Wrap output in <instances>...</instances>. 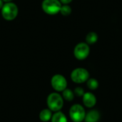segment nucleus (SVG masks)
I'll return each mask as SVG.
<instances>
[{"mask_svg":"<svg viewBox=\"0 0 122 122\" xmlns=\"http://www.w3.org/2000/svg\"><path fill=\"white\" fill-rule=\"evenodd\" d=\"M46 104L48 109H49L51 112H56L61 111V109L63 108L64 99L60 94L57 92H53L48 96Z\"/></svg>","mask_w":122,"mask_h":122,"instance_id":"nucleus-1","label":"nucleus"},{"mask_svg":"<svg viewBox=\"0 0 122 122\" xmlns=\"http://www.w3.org/2000/svg\"><path fill=\"white\" fill-rule=\"evenodd\" d=\"M69 114L72 122H82L84 121L86 113L83 106L79 104H75L70 107Z\"/></svg>","mask_w":122,"mask_h":122,"instance_id":"nucleus-2","label":"nucleus"},{"mask_svg":"<svg viewBox=\"0 0 122 122\" xmlns=\"http://www.w3.org/2000/svg\"><path fill=\"white\" fill-rule=\"evenodd\" d=\"M19 9L17 6L12 2H7L1 8V15L7 21L14 20L18 15Z\"/></svg>","mask_w":122,"mask_h":122,"instance_id":"nucleus-3","label":"nucleus"},{"mask_svg":"<svg viewBox=\"0 0 122 122\" xmlns=\"http://www.w3.org/2000/svg\"><path fill=\"white\" fill-rule=\"evenodd\" d=\"M61 3L59 0H44L41 4L43 11L49 15H54L59 13Z\"/></svg>","mask_w":122,"mask_h":122,"instance_id":"nucleus-4","label":"nucleus"},{"mask_svg":"<svg viewBox=\"0 0 122 122\" xmlns=\"http://www.w3.org/2000/svg\"><path fill=\"white\" fill-rule=\"evenodd\" d=\"M89 79V72L84 68H76L71 73V79L76 84H83Z\"/></svg>","mask_w":122,"mask_h":122,"instance_id":"nucleus-5","label":"nucleus"},{"mask_svg":"<svg viewBox=\"0 0 122 122\" xmlns=\"http://www.w3.org/2000/svg\"><path fill=\"white\" fill-rule=\"evenodd\" d=\"M90 53L89 45L86 42H80L76 45L74 49V55L78 60H84Z\"/></svg>","mask_w":122,"mask_h":122,"instance_id":"nucleus-6","label":"nucleus"},{"mask_svg":"<svg viewBox=\"0 0 122 122\" xmlns=\"http://www.w3.org/2000/svg\"><path fill=\"white\" fill-rule=\"evenodd\" d=\"M51 85L56 92H62L67 88V81L63 75L55 74L51 79Z\"/></svg>","mask_w":122,"mask_h":122,"instance_id":"nucleus-7","label":"nucleus"},{"mask_svg":"<svg viewBox=\"0 0 122 122\" xmlns=\"http://www.w3.org/2000/svg\"><path fill=\"white\" fill-rule=\"evenodd\" d=\"M84 105L87 108H93L97 104V97L92 92H85L82 97Z\"/></svg>","mask_w":122,"mask_h":122,"instance_id":"nucleus-8","label":"nucleus"},{"mask_svg":"<svg viewBox=\"0 0 122 122\" xmlns=\"http://www.w3.org/2000/svg\"><path fill=\"white\" fill-rule=\"evenodd\" d=\"M100 119V113L97 110H91L86 114L85 122H98Z\"/></svg>","mask_w":122,"mask_h":122,"instance_id":"nucleus-9","label":"nucleus"},{"mask_svg":"<svg viewBox=\"0 0 122 122\" xmlns=\"http://www.w3.org/2000/svg\"><path fill=\"white\" fill-rule=\"evenodd\" d=\"M52 115V112L49 109H44L40 112L39 117L41 122H47L51 120Z\"/></svg>","mask_w":122,"mask_h":122,"instance_id":"nucleus-10","label":"nucleus"},{"mask_svg":"<svg viewBox=\"0 0 122 122\" xmlns=\"http://www.w3.org/2000/svg\"><path fill=\"white\" fill-rule=\"evenodd\" d=\"M51 122H68L67 120V118L66 117V115L59 111V112H55L52 117H51Z\"/></svg>","mask_w":122,"mask_h":122,"instance_id":"nucleus-11","label":"nucleus"},{"mask_svg":"<svg viewBox=\"0 0 122 122\" xmlns=\"http://www.w3.org/2000/svg\"><path fill=\"white\" fill-rule=\"evenodd\" d=\"M98 35L94 31H91L88 33L86 36V43L89 44H94L98 41Z\"/></svg>","mask_w":122,"mask_h":122,"instance_id":"nucleus-12","label":"nucleus"},{"mask_svg":"<svg viewBox=\"0 0 122 122\" xmlns=\"http://www.w3.org/2000/svg\"><path fill=\"white\" fill-rule=\"evenodd\" d=\"M61 96H62L64 100H66L67 102H71L74 99L75 95H74V92L72 90L66 88L62 92Z\"/></svg>","mask_w":122,"mask_h":122,"instance_id":"nucleus-13","label":"nucleus"},{"mask_svg":"<svg viewBox=\"0 0 122 122\" xmlns=\"http://www.w3.org/2000/svg\"><path fill=\"white\" fill-rule=\"evenodd\" d=\"M86 86L90 90H96L99 87V81L94 78H89L86 81Z\"/></svg>","mask_w":122,"mask_h":122,"instance_id":"nucleus-14","label":"nucleus"},{"mask_svg":"<svg viewBox=\"0 0 122 122\" xmlns=\"http://www.w3.org/2000/svg\"><path fill=\"white\" fill-rule=\"evenodd\" d=\"M72 11V9L71 8L70 6H69L68 4H64V5H61V9H60V13L63 15V16H69L71 14Z\"/></svg>","mask_w":122,"mask_h":122,"instance_id":"nucleus-15","label":"nucleus"},{"mask_svg":"<svg viewBox=\"0 0 122 122\" xmlns=\"http://www.w3.org/2000/svg\"><path fill=\"white\" fill-rule=\"evenodd\" d=\"M74 95L79 97H82L83 95L84 94L85 92L84 90L83 89V88L79 86V87H76L74 91Z\"/></svg>","mask_w":122,"mask_h":122,"instance_id":"nucleus-16","label":"nucleus"},{"mask_svg":"<svg viewBox=\"0 0 122 122\" xmlns=\"http://www.w3.org/2000/svg\"><path fill=\"white\" fill-rule=\"evenodd\" d=\"M60 2L63 4H69L72 1V0H59Z\"/></svg>","mask_w":122,"mask_h":122,"instance_id":"nucleus-17","label":"nucleus"},{"mask_svg":"<svg viewBox=\"0 0 122 122\" xmlns=\"http://www.w3.org/2000/svg\"><path fill=\"white\" fill-rule=\"evenodd\" d=\"M4 1H2V0H0V9L2 8V6H4V3H3Z\"/></svg>","mask_w":122,"mask_h":122,"instance_id":"nucleus-18","label":"nucleus"},{"mask_svg":"<svg viewBox=\"0 0 122 122\" xmlns=\"http://www.w3.org/2000/svg\"><path fill=\"white\" fill-rule=\"evenodd\" d=\"M3 1H4L5 3H7V2H11L12 0H2Z\"/></svg>","mask_w":122,"mask_h":122,"instance_id":"nucleus-19","label":"nucleus"}]
</instances>
